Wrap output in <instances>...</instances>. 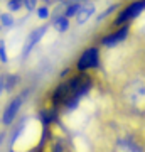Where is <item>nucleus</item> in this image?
<instances>
[{
  "label": "nucleus",
  "instance_id": "obj_1",
  "mask_svg": "<svg viewBox=\"0 0 145 152\" xmlns=\"http://www.w3.org/2000/svg\"><path fill=\"white\" fill-rule=\"evenodd\" d=\"M98 64H100V49L91 46L81 53V56L78 58V63H76V69L79 73H85L88 69L96 68Z\"/></svg>",
  "mask_w": 145,
  "mask_h": 152
},
{
  "label": "nucleus",
  "instance_id": "obj_2",
  "mask_svg": "<svg viewBox=\"0 0 145 152\" xmlns=\"http://www.w3.org/2000/svg\"><path fill=\"white\" fill-rule=\"evenodd\" d=\"M26 96H27V91H22L20 95L14 96L10 102H9V105L5 107L4 113H2V124L4 125H12V122L15 120L17 113H19V110H20L24 100H26Z\"/></svg>",
  "mask_w": 145,
  "mask_h": 152
},
{
  "label": "nucleus",
  "instance_id": "obj_3",
  "mask_svg": "<svg viewBox=\"0 0 145 152\" xmlns=\"http://www.w3.org/2000/svg\"><path fill=\"white\" fill-rule=\"evenodd\" d=\"M46 31H47V26H41V27H36L32 32L27 34L24 48H22V58H27V56L31 54V51L39 44V41L42 39V36L46 34Z\"/></svg>",
  "mask_w": 145,
  "mask_h": 152
},
{
  "label": "nucleus",
  "instance_id": "obj_4",
  "mask_svg": "<svg viewBox=\"0 0 145 152\" xmlns=\"http://www.w3.org/2000/svg\"><path fill=\"white\" fill-rule=\"evenodd\" d=\"M144 10H145V0L133 2V4H130L127 9H123V10H122V14H118V17H117L115 24H117V26H122L123 22L135 19V17L138 15L140 12H144Z\"/></svg>",
  "mask_w": 145,
  "mask_h": 152
},
{
  "label": "nucleus",
  "instance_id": "obj_5",
  "mask_svg": "<svg viewBox=\"0 0 145 152\" xmlns=\"http://www.w3.org/2000/svg\"><path fill=\"white\" fill-rule=\"evenodd\" d=\"M69 96H71V88H69V85H68V81L59 83L58 86L54 88V91H52V98H51L52 107L54 108H58L59 105H64V102Z\"/></svg>",
  "mask_w": 145,
  "mask_h": 152
},
{
  "label": "nucleus",
  "instance_id": "obj_6",
  "mask_svg": "<svg viewBox=\"0 0 145 152\" xmlns=\"http://www.w3.org/2000/svg\"><path fill=\"white\" fill-rule=\"evenodd\" d=\"M127 34H128V26H123V27H120L118 31H115V32L108 34L105 37L101 39V44L103 46H106V48H113V46H117L127 37Z\"/></svg>",
  "mask_w": 145,
  "mask_h": 152
},
{
  "label": "nucleus",
  "instance_id": "obj_7",
  "mask_svg": "<svg viewBox=\"0 0 145 152\" xmlns=\"http://www.w3.org/2000/svg\"><path fill=\"white\" fill-rule=\"evenodd\" d=\"M93 14H95V5L93 4H85V5L81 7V10L78 12V15H76V24L83 26Z\"/></svg>",
  "mask_w": 145,
  "mask_h": 152
},
{
  "label": "nucleus",
  "instance_id": "obj_8",
  "mask_svg": "<svg viewBox=\"0 0 145 152\" xmlns=\"http://www.w3.org/2000/svg\"><path fill=\"white\" fill-rule=\"evenodd\" d=\"M52 29L56 31V32L59 34H64L68 29H69V19L64 15H58L52 19Z\"/></svg>",
  "mask_w": 145,
  "mask_h": 152
},
{
  "label": "nucleus",
  "instance_id": "obj_9",
  "mask_svg": "<svg viewBox=\"0 0 145 152\" xmlns=\"http://www.w3.org/2000/svg\"><path fill=\"white\" fill-rule=\"evenodd\" d=\"M81 7H83V4L73 2V4H69V5L64 9V14H63V15L68 17V19H71V17H76V15H78V12L81 10Z\"/></svg>",
  "mask_w": 145,
  "mask_h": 152
},
{
  "label": "nucleus",
  "instance_id": "obj_10",
  "mask_svg": "<svg viewBox=\"0 0 145 152\" xmlns=\"http://www.w3.org/2000/svg\"><path fill=\"white\" fill-rule=\"evenodd\" d=\"M120 145L123 147L127 152H142V147L137 144V142H133V140H130V139H125V140H120L118 142Z\"/></svg>",
  "mask_w": 145,
  "mask_h": 152
},
{
  "label": "nucleus",
  "instance_id": "obj_11",
  "mask_svg": "<svg viewBox=\"0 0 145 152\" xmlns=\"http://www.w3.org/2000/svg\"><path fill=\"white\" fill-rule=\"evenodd\" d=\"M14 22H15V19H14V15H12L10 12H4V14H0V26L2 27H12L14 26Z\"/></svg>",
  "mask_w": 145,
  "mask_h": 152
},
{
  "label": "nucleus",
  "instance_id": "obj_12",
  "mask_svg": "<svg viewBox=\"0 0 145 152\" xmlns=\"http://www.w3.org/2000/svg\"><path fill=\"white\" fill-rule=\"evenodd\" d=\"M19 83V75H7L5 76V91L10 93Z\"/></svg>",
  "mask_w": 145,
  "mask_h": 152
},
{
  "label": "nucleus",
  "instance_id": "obj_13",
  "mask_svg": "<svg viewBox=\"0 0 145 152\" xmlns=\"http://www.w3.org/2000/svg\"><path fill=\"white\" fill-rule=\"evenodd\" d=\"M51 152H66V142L63 139L51 140Z\"/></svg>",
  "mask_w": 145,
  "mask_h": 152
},
{
  "label": "nucleus",
  "instance_id": "obj_14",
  "mask_svg": "<svg viewBox=\"0 0 145 152\" xmlns=\"http://www.w3.org/2000/svg\"><path fill=\"white\" fill-rule=\"evenodd\" d=\"M36 14H37L39 19H42V20H46V19H49V15H51V12H49V7L47 5H41L36 9Z\"/></svg>",
  "mask_w": 145,
  "mask_h": 152
},
{
  "label": "nucleus",
  "instance_id": "obj_15",
  "mask_svg": "<svg viewBox=\"0 0 145 152\" xmlns=\"http://www.w3.org/2000/svg\"><path fill=\"white\" fill-rule=\"evenodd\" d=\"M0 63H4V64L9 63V56H7V48L4 39H0Z\"/></svg>",
  "mask_w": 145,
  "mask_h": 152
},
{
  "label": "nucleus",
  "instance_id": "obj_16",
  "mask_svg": "<svg viewBox=\"0 0 145 152\" xmlns=\"http://www.w3.org/2000/svg\"><path fill=\"white\" fill-rule=\"evenodd\" d=\"M22 2H19V0H9V2H7V9H9V12H19L22 9Z\"/></svg>",
  "mask_w": 145,
  "mask_h": 152
},
{
  "label": "nucleus",
  "instance_id": "obj_17",
  "mask_svg": "<svg viewBox=\"0 0 145 152\" xmlns=\"http://www.w3.org/2000/svg\"><path fill=\"white\" fill-rule=\"evenodd\" d=\"M22 5L26 7V10L34 12L36 9H37V0H24V4H22Z\"/></svg>",
  "mask_w": 145,
  "mask_h": 152
},
{
  "label": "nucleus",
  "instance_id": "obj_18",
  "mask_svg": "<svg viewBox=\"0 0 145 152\" xmlns=\"http://www.w3.org/2000/svg\"><path fill=\"white\" fill-rule=\"evenodd\" d=\"M68 73H69V68H66V69H63V71H61V78H64V76L68 75Z\"/></svg>",
  "mask_w": 145,
  "mask_h": 152
},
{
  "label": "nucleus",
  "instance_id": "obj_19",
  "mask_svg": "<svg viewBox=\"0 0 145 152\" xmlns=\"http://www.w3.org/2000/svg\"><path fill=\"white\" fill-rule=\"evenodd\" d=\"M4 139H5V134H4V132H0V147H2V142H4Z\"/></svg>",
  "mask_w": 145,
  "mask_h": 152
},
{
  "label": "nucleus",
  "instance_id": "obj_20",
  "mask_svg": "<svg viewBox=\"0 0 145 152\" xmlns=\"http://www.w3.org/2000/svg\"><path fill=\"white\" fill-rule=\"evenodd\" d=\"M32 152H42V149H41V147H36V149H34Z\"/></svg>",
  "mask_w": 145,
  "mask_h": 152
},
{
  "label": "nucleus",
  "instance_id": "obj_21",
  "mask_svg": "<svg viewBox=\"0 0 145 152\" xmlns=\"http://www.w3.org/2000/svg\"><path fill=\"white\" fill-rule=\"evenodd\" d=\"M19 2H22V4H24V0H19Z\"/></svg>",
  "mask_w": 145,
  "mask_h": 152
},
{
  "label": "nucleus",
  "instance_id": "obj_22",
  "mask_svg": "<svg viewBox=\"0 0 145 152\" xmlns=\"http://www.w3.org/2000/svg\"><path fill=\"white\" fill-rule=\"evenodd\" d=\"M42 2H49V0H42Z\"/></svg>",
  "mask_w": 145,
  "mask_h": 152
},
{
  "label": "nucleus",
  "instance_id": "obj_23",
  "mask_svg": "<svg viewBox=\"0 0 145 152\" xmlns=\"http://www.w3.org/2000/svg\"><path fill=\"white\" fill-rule=\"evenodd\" d=\"M10 152H15V151H14V149H12V151H10Z\"/></svg>",
  "mask_w": 145,
  "mask_h": 152
},
{
  "label": "nucleus",
  "instance_id": "obj_24",
  "mask_svg": "<svg viewBox=\"0 0 145 152\" xmlns=\"http://www.w3.org/2000/svg\"><path fill=\"white\" fill-rule=\"evenodd\" d=\"M58 2H63V0H58Z\"/></svg>",
  "mask_w": 145,
  "mask_h": 152
},
{
  "label": "nucleus",
  "instance_id": "obj_25",
  "mask_svg": "<svg viewBox=\"0 0 145 152\" xmlns=\"http://www.w3.org/2000/svg\"><path fill=\"white\" fill-rule=\"evenodd\" d=\"M0 29H2V26H0Z\"/></svg>",
  "mask_w": 145,
  "mask_h": 152
}]
</instances>
